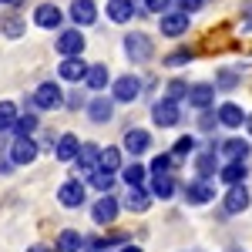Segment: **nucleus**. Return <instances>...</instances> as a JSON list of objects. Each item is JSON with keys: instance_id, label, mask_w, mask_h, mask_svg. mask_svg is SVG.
Returning <instances> with one entry per match:
<instances>
[{"instance_id": "39448f33", "label": "nucleus", "mask_w": 252, "mask_h": 252, "mask_svg": "<svg viewBox=\"0 0 252 252\" xmlns=\"http://www.w3.org/2000/svg\"><path fill=\"white\" fill-rule=\"evenodd\" d=\"M54 47H58V54H64V58H81V51H84V34H81V27L61 31Z\"/></svg>"}, {"instance_id": "a211bd4d", "label": "nucleus", "mask_w": 252, "mask_h": 252, "mask_svg": "<svg viewBox=\"0 0 252 252\" xmlns=\"http://www.w3.org/2000/svg\"><path fill=\"white\" fill-rule=\"evenodd\" d=\"M125 209H131V212H148V209H152V192H145V185H131V189H128V198H125Z\"/></svg>"}, {"instance_id": "1a4fd4ad", "label": "nucleus", "mask_w": 252, "mask_h": 252, "mask_svg": "<svg viewBox=\"0 0 252 252\" xmlns=\"http://www.w3.org/2000/svg\"><path fill=\"white\" fill-rule=\"evenodd\" d=\"M37 158V145H34V138L31 135H17L14 138V145H10V161L14 165H31Z\"/></svg>"}, {"instance_id": "c03bdc74", "label": "nucleus", "mask_w": 252, "mask_h": 252, "mask_svg": "<svg viewBox=\"0 0 252 252\" xmlns=\"http://www.w3.org/2000/svg\"><path fill=\"white\" fill-rule=\"evenodd\" d=\"M104 242H125V232H111L108 239H104Z\"/></svg>"}, {"instance_id": "c9c22d12", "label": "nucleus", "mask_w": 252, "mask_h": 252, "mask_svg": "<svg viewBox=\"0 0 252 252\" xmlns=\"http://www.w3.org/2000/svg\"><path fill=\"white\" fill-rule=\"evenodd\" d=\"M165 97H168V101H175V104H178V101H185V97H189V84H185V81H172Z\"/></svg>"}, {"instance_id": "2f4dec72", "label": "nucleus", "mask_w": 252, "mask_h": 252, "mask_svg": "<svg viewBox=\"0 0 252 252\" xmlns=\"http://www.w3.org/2000/svg\"><path fill=\"white\" fill-rule=\"evenodd\" d=\"M17 125V108L14 101H0V131H14Z\"/></svg>"}, {"instance_id": "0eeeda50", "label": "nucleus", "mask_w": 252, "mask_h": 252, "mask_svg": "<svg viewBox=\"0 0 252 252\" xmlns=\"http://www.w3.org/2000/svg\"><path fill=\"white\" fill-rule=\"evenodd\" d=\"M138 94H141V81H138L135 74H121V78L111 84V97L121 101V104H131Z\"/></svg>"}, {"instance_id": "5701e85b", "label": "nucleus", "mask_w": 252, "mask_h": 252, "mask_svg": "<svg viewBox=\"0 0 252 252\" xmlns=\"http://www.w3.org/2000/svg\"><path fill=\"white\" fill-rule=\"evenodd\" d=\"M78 152H81L78 135H61L58 138V158H61V161H74V158H78Z\"/></svg>"}, {"instance_id": "412c9836", "label": "nucleus", "mask_w": 252, "mask_h": 252, "mask_svg": "<svg viewBox=\"0 0 252 252\" xmlns=\"http://www.w3.org/2000/svg\"><path fill=\"white\" fill-rule=\"evenodd\" d=\"M215 97V84H189V104L195 108H209Z\"/></svg>"}, {"instance_id": "ddd939ff", "label": "nucleus", "mask_w": 252, "mask_h": 252, "mask_svg": "<svg viewBox=\"0 0 252 252\" xmlns=\"http://www.w3.org/2000/svg\"><path fill=\"white\" fill-rule=\"evenodd\" d=\"M249 209V189L246 185H229V192H225V212L229 215H239Z\"/></svg>"}, {"instance_id": "6e6552de", "label": "nucleus", "mask_w": 252, "mask_h": 252, "mask_svg": "<svg viewBox=\"0 0 252 252\" xmlns=\"http://www.w3.org/2000/svg\"><path fill=\"white\" fill-rule=\"evenodd\" d=\"M97 161H101V145H94V141H84L81 145V152H78V158H74V165H78V175H88L91 172H97Z\"/></svg>"}, {"instance_id": "6ab92c4d", "label": "nucleus", "mask_w": 252, "mask_h": 252, "mask_svg": "<svg viewBox=\"0 0 252 252\" xmlns=\"http://www.w3.org/2000/svg\"><path fill=\"white\" fill-rule=\"evenodd\" d=\"M108 17L115 20V24H128V20L135 17V0H108Z\"/></svg>"}, {"instance_id": "b1692460", "label": "nucleus", "mask_w": 252, "mask_h": 252, "mask_svg": "<svg viewBox=\"0 0 252 252\" xmlns=\"http://www.w3.org/2000/svg\"><path fill=\"white\" fill-rule=\"evenodd\" d=\"M84 84H88L91 91H104V88H108V67H104V64H91L88 74H84Z\"/></svg>"}, {"instance_id": "20e7f679", "label": "nucleus", "mask_w": 252, "mask_h": 252, "mask_svg": "<svg viewBox=\"0 0 252 252\" xmlns=\"http://www.w3.org/2000/svg\"><path fill=\"white\" fill-rule=\"evenodd\" d=\"M118 209H121V202H118L111 192H104L101 198L94 202V209H91V219H94L97 225H111L118 219Z\"/></svg>"}, {"instance_id": "58836bf2", "label": "nucleus", "mask_w": 252, "mask_h": 252, "mask_svg": "<svg viewBox=\"0 0 252 252\" xmlns=\"http://www.w3.org/2000/svg\"><path fill=\"white\" fill-rule=\"evenodd\" d=\"M215 84H219V88H235V84H239V74H235V71H222V74L215 78Z\"/></svg>"}, {"instance_id": "bb28decb", "label": "nucleus", "mask_w": 252, "mask_h": 252, "mask_svg": "<svg viewBox=\"0 0 252 252\" xmlns=\"http://www.w3.org/2000/svg\"><path fill=\"white\" fill-rule=\"evenodd\" d=\"M81 246H84V239H81V232H74V229H64V232L58 235V252H81Z\"/></svg>"}, {"instance_id": "f3484780", "label": "nucleus", "mask_w": 252, "mask_h": 252, "mask_svg": "<svg viewBox=\"0 0 252 252\" xmlns=\"http://www.w3.org/2000/svg\"><path fill=\"white\" fill-rule=\"evenodd\" d=\"M88 67H91V64H84V58H64V61H61V67H58V74L64 81H84Z\"/></svg>"}, {"instance_id": "7c9ffc66", "label": "nucleus", "mask_w": 252, "mask_h": 252, "mask_svg": "<svg viewBox=\"0 0 252 252\" xmlns=\"http://www.w3.org/2000/svg\"><path fill=\"white\" fill-rule=\"evenodd\" d=\"M88 182L94 185L97 192H111V189H115V172H104V168H97V172L88 175Z\"/></svg>"}, {"instance_id": "de8ad7c7", "label": "nucleus", "mask_w": 252, "mask_h": 252, "mask_svg": "<svg viewBox=\"0 0 252 252\" xmlns=\"http://www.w3.org/2000/svg\"><path fill=\"white\" fill-rule=\"evenodd\" d=\"M246 128H249V135H252V115H246Z\"/></svg>"}, {"instance_id": "4c0bfd02", "label": "nucleus", "mask_w": 252, "mask_h": 252, "mask_svg": "<svg viewBox=\"0 0 252 252\" xmlns=\"http://www.w3.org/2000/svg\"><path fill=\"white\" fill-rule=\"evenodd\" d=\"M215 125H219V115H215V111H209V108H202L198 128H202V131H215Z\"/></svg>"}, {"instance_id": "473e14b6", "label": "nucleus", "mask_w": 252, "mask_h": 252, "mask_svg": "<svg viewBox=\"0 0 252 252\" xmlns=\"http://www.w3.org/2000/svg\"><path fill=\"white\" fill-rule=\"evenodd\" d=\"M172 168H175V158L172 155H155L148 172H152V175H172Z\"/></svg>"}, {"instance_id": "9b49d317", "label": "nucleus", "mask_w": 252, "mask_h": 252, "mask_svg": "<svg viewBox=\"0 0 252 252\" xmlns=\"http://www.w3.org/2000/svg\"><path fill=\"white\" fill-rule=\"evenodd\" d=\"M215 198V189L209 178H195V182H189V189H185V202L189 205H205V202H212Z\"/></svg>"}, {"instance_id": "cd10ccee", "label": "nucleus", "mask_w": 252, "mask_h": 252, "mask_svg": "<svg viewBox=\"0 0 252 252\" xmlns=\"http://www.w3.org/2000/svg\"><path fill=\"white\" fill-rule=\"evenodd\" d=\"M152 195H155V198H172L175 195L172 175H155V178H152Z\"/></svg>"}, {"instance_id": "2eb2a0df", "label": "nucleus", "mask_w": 252, "mask_h": 252, "mask_svg": "<svg viewBox=\"0 0 252 252\" xmlns=\"http://www.w3.org/2000/svg\"><path fill=\"white\" fill-rule=\"evenodd\" d=\"M88 115H91L94 125H108V121L115 118V104H111V97H91Z\"/></svg>"}, {"instance_id": "f257e3e1", "label": "nucleus", "mask_w": 252, "mask_h": 252, "mask_svg": "<svg viewBox=\"0 0 252 252\" xmlns=\"http://www.w3.org/2000/svg\"><path fill=\"white\" fill-rule=\"evenodd\" d=\"M31 104L40 108V111H54V108H64V94H61V88L54 81H44L37 91L31 94Z\"/></svg>"}, {"instance_id": "a18cd8bd", "label": "nucleus", "mask_w": 252, "mask_h": 252, "mask_svg": "<svg viewBox=\"0 0 252 252\" xmlns=\"http://www.w3.org/2000/svg\"><path fill=\"white\" fill-rule=\"evenodd\" d=\"M27 252H51V249H47V246H31Z\"/></svg>"}, {"instance_id": "37998d69", "label": "nucleus", "mask_w": 252, "mask_h": 252, "mask_svg": "<svg viewBox=\"0 0 252 252\" xmlns=\"http://www.w3.org/2000/svg\"><path fill=\"white\" fill-rule=\"evenodd\" d=\"M64 97H67V101H64L67 108H81V94H64Z\"/></svg>"}, {"instance_id": "72a5a7b5", "label": "nucleus", "mask_w": 252, "mask_h": 252, "mask_svg": "<svg viewBox=\"0 0 252 252\" xmlns=\"http://www.w3.org/2000/svg\"><path fill=\"white\" fill-rule=\"evenodd\" d=\"M195 152V138L189 135V138H178V141H175V148H172V158L175 161H178V158H189Z\"/></svg>"}, {"instance_id": "f8f14e48", "label": "nucleus", "mask_w": 252, "mask_h": 252, "mask_svg": "<svg viewBox=\"0 0 252 252\" xmlns=\"http://www.w3.org/2000/svg\"><path fill=\"white\" fill-rule=\"evenodd\" d=\"M71 20H74L78 27H91V24L97 20L94 0H71Z\"/></svg>"}, {"instance_id": "f03ea898", "label": "nucleus", "mask_w": 252, "mask_h": 252, "mask_svg": "<svg viewBox=\"0 0 252 252\" xmlns=\"http://www.w3.org/2000/svg\"><path fill=\"white\" fill-rule=\"evenodd\" d=\"M125 54L135 61V64H145V61L155 54V47H152V37H148V34H141V31L128 34V37H125Z\"/></svg>"}, {"instance_id": "aec40b11", "label": "nucleus", "mask_w": 252, "mask_h": 252, "mask_svg": "<svg viewBox=\"0 0 252 252\" xmlns=\"http://www.w3.org/2000/svg\"><path fill=\"white\" fill-rule=\"evenodd\" d=\"M148 145H152V135L148 131H141V128H131L128 135H125V152H131V155H141V152H148Z\"/></svg>"}, {"instance_id": "e433bc0d", "label": "nucleus", "mask_w": 252, "mask_h": 252, "mask_svg": "<svg viewBox=\"0 0 252 252\" xmlns=\"http://www.w3.org/2000/svg\"><path fill=\"white\" fill-rule=\"evenodd\" d=\"M0 31L7 34V37H20V31H24V17H7L0 24Z\"/></svg>"}, {"instance_id": "09e8293b", "label": "nucleus", "mask_w": 252, "mask_h": 252, "mask_svg": "<svg viewBox=\"0 0 252 252\" xmlns=\"http://www.w3.org/2000/svg\"><path fill=\"white\" fill-rule=\"evenodd\" d=\"M0 3H17V0H0Z\"/></svg>"}, {"instance_id": "ea45409f", "label": "nucleus", "mask_w": 252, "mask_h": 252, "mask_svg": "<svg viewBox=\"0 0 252 252\" xmlns=\"http://www.w3.org/2000/svg\"><path fill=\"white\" fill-rule=\"evenodd\" d=\"M175 0H145V7L152 10V14H165V10H172Z\"/></svg>"}, {"instance_id": "c756f323", "label": "nucleus", "mask_w": 252, "mask_h": 252, "mask_svg": "<svg viewBox=\"0 0 252 252\" xmlns=\"http://www.w3.org/2000/svg\"><path fill=\"white\" fill-rule=\"evenodd\" d=\"M121 178L128 182V189H131V185H145V178H148V168H145L141 161H131V165L121 172Z\"/></svg>"}, {"instance_id": "393cba45", "label": "nucleus", "mask_w": 252, "mask_h": 252, "mask_svg": "<svg viewBox=\"0 0 252 252\" xmlns=\"http://www.w3.org/2000/svg\"><path fill=\"white\" fill-rule=\"evenodd\" d=\"M222 152L232 158V161H246L249 158V141H242V138H229V141H222Z\"/></svg>"}, {"instance_id": "423d86ee", "label": "nucleus", "mask_w": 252, "mask_h": 252, "mask_svg": "<svg viewBox=\"0 0 252 252\" xmlns=\"http://www.w3.org/2000/svg\"><path fill=\"white\" fill-rule=\"evenodd\" d=\"M189 14H182V10H165L161 17H158V27H161V34L165 37H182L185 31H189Z\"/></svg>"}, {"instance_id": "4be33fe9", "label": "nucleus", "mask_w": 252, "mask_h": 252, "mask_svg": "<svg viewBox=\"0 0 252 252\" xmlns=\"http://www.w3.org/2000/svg\"><path fill=\"white\" fill-rule=\"evenodd\" d=\"M195 172H198V178H215V172H219L215 148L212 152H198V155H195Z\"/></svg>"}, {"instance_id": "7ed1b4c3", "label": "nucleus", "mask_w": 252, "mask_h": 252, "mask_svg": "<svg viewBox=\"0 0 252 252\" xmlns=\"http://www.w3.org/2000/svg\"><path fill=\"white\" fill-rule=\"evenodd\" d=\"M84 198H88V189H84L81 178H67V182L58 189V202L64 205V209H81Z\"/></svg>"}, {"instance_id": "4468645a", "label": "nucleus", "mask_w": 252, "mask_h": 252, "mask_svg": "<svg viewBox=\"0 0 252 252\" xmlns=\"http://www.w3.org/2000/svg\"><path fill=\"white\" fill-rule=\"evenodd\" d=\"M61 20H64V14H61L54 3H40L37 10H34V24H37V27H44V31L61 27Z\"/></svg>"}, {"instance_id": "a19ab883", "label": "nucleus", "mask_w": 252, "mask_h": 252, "mask_svg": "<svg viewBox=\"0 0 252 252\" xmlns=\"http://www.w3.org/2000/svg\"><path fill=\"white\" fill-rule=\"evenodd\" d=\"M175 3H178V10H182V14H195V10H202V3H205V0H175Z\"/></svg>"}, {"instance_id": "49530a36", "label": "nucleus", "mask_w": 252, "mask_h": 252, "mask_svg": "<svg viewBox=\"0 0 252 252\" xmlns=\"http://www.w3.org/2000/svg\"><path fill=\"white\" fill-rule=\"evenodd\" d=\"M118 252H141L138 246H125V249H118Z\"/></svg>"}, {"instance_id": "f704fd0d", "label": "nucleus", "mask_w": 252, "mask_h": 252, "mask_svg": "<svg viewBox=\"0 0 252 252\" xmlns=\"http://www.w3.org/2000/svg\"><path fill=\"white\" fill-rule=\"evenodd\" d=\"M34 128H37V115H17V125H14L17 135H34Z\"/></svg>"}, {"instance_id": "dca6fc26", "label": "nucleus", "mask_w": 252, "mask_h": 252, "mask_svg": "<svg viewBox=\"0 0 252 252\" xmlns=\"http://www.w3.org/2000/svg\"><path fill=\"white\" fill-rule=\"evenodd\" d=\"M215 115H219V125H222V128H242V125H246V111H242L239 104H232V101H225Z\"/></svg>"}, {"instance_id": "c85d7f7f", "label": "nucleus", "mask_w": 252, "mask_h": 252, "mask_svg": "<svg viewBox=\"0 0 252 252\" xmlns=\"http://www.w3.org/2000/svg\"><path fill=\"white\" fill-rule=\"evenodd\" d=\"M97 168H104V172H118L121 168V148H101V161H97Z\"/></svg>"}, {"instance_id": "79ce46f5", "label": "nucleus", "mask_w": 252, "mask_h": 252, "mask_svg": "<svg viewBox=\"0 0 252 252\" xmlns=\"http://www.w3.org/2000/svg\"><path fill=\"white\" fill-rule=\"evenodd\" d=\"M185 61H192V54H189V51H178V54L168 58V64H185Z\"/></svg>"}, {"instance_id": "a878e982", "label": "nucleus", "mask_w": 252, "mask_h": 252, "mask_svg": "<svg viewBox=\"0 0 252 252\" xmlns=\"http://www.w3.org/2000/svg\"><path fill=\"white\" fill-rule=\"evenodd\" d=\"M219 175L225 185H242L246 182V161H229L225 168H219Z\"/></svg>"}, {"instance_id": "9d476101", "label": "nucleus", "mask_w": 252, "mask_h": 252, "mask_svg": "<svg viewBox=\"0 0 252 252\" xmlns=\"http://www.w3.org/2000/svg\"><path fill=\"white\" fill-rule=\"evenodd\" d=\"M152 118H155L158 128H175V125L182 121V115H178V104H175V101H168V97H161L155 108H152Z\"/></svg>"}]
</instances>
